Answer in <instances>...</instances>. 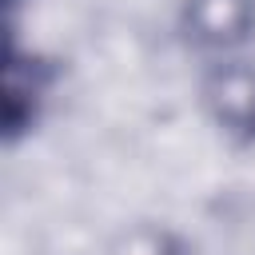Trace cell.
Instances as JSON below:
<instances>
[{
    "label": "cell",
    "instance_id": "obj_2",
    "mask_svg": "<svg viewBox=\"0 0 255 255\" xmlns=\"http://www.w3.org/2000/svg\"><path fill=\"white\" fill-rule=\"evenodd\" d=\"M56 84H60L56 60H48L40 48L12 44L8 68H4V139L8 143H20L44 124Z\"/></svg>",
    "mask_w": 255,
    "mask_h": 255
},
{
    "label": "cell",
    "instance_id": "obj_1",
    "mask_svg": "<svg viewBox=\"0 0 255 255\" xmlns=\"http://www.w3.org/2000/svg\"><path fill=\"white\" fill-rule=\"evenodd\" d=\"M199 108L231 147H255V56L199 60Z\"/></svg>",
    "mask_w": 255,
    "mask_h": 255
},
{
    "label": "cell",
    "instance_id": "obj_3",
    "mask_svg": "<svg viewBox=\"0 0 255 255\" xmlns=\"http://www.w3.org/2000/svg\"><path fill=\"white\" fill-rule=\"evenodd\" d=\"M179 40L199 60L251 52L255 0H179Z\"/></svg>",
    "mask_w": 255,
    "mask_h": 255
}]
</instances>
